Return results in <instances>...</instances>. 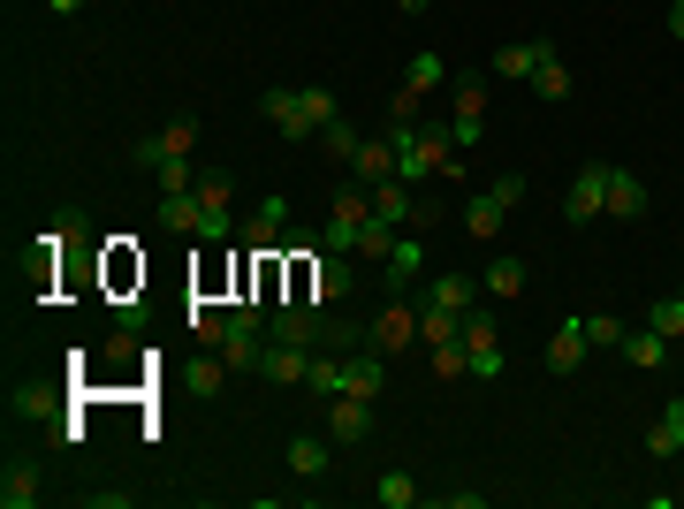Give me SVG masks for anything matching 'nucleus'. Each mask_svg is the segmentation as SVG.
<instances>
[{
  "label": "nucleus",
  "instance_id": "e433bc0d",
  "mask_svg": "<svg viewBox=\"0 0 684 509\" xmlns=\"http://www.w3.org/2000/svg\"><path fill=\"white\" fill-rule=\"evenodd\" d=\"M380 502H388V509H411V502H418V480H411V472H388V480H380Z\"/></svg>",
  "mask_w": 684,
  "mask_h": 509
},
{
  "label": "nucleus",
  "instance_id": "f704fd0d",
  "mask_svg": "<svg viewBox=\"0 0 684 509\" xmlns=\"http://www.w3.org/2000/svg\"><path fill=\"white\" fill-rule=\"evenodd\" d=\"M320 145H328V153H335V161H357V145H365V138H357V130H350V122H328V130H320Z\"/></svg>",
  "mask_w": 684,
  "mask_h": 509
},
{
  "label": "nucleus",
  "instance_id": "aec40b11",
  "mask_svg": "<svg viewBox=\"0 0 684 509\" xmlns=\"http://www.w3.org/2000/svg\"><path fill=\"white\" fill-rule=\"evenodd\" d=\"M38 502V472H31V464H8V472H0V509H31Z\"/></svg>",
  "mask_w": 684,
  "mask_h": 509
},
{
  "label": "nucleus",
  "instance_id": "0eeeda50",
  "mask_svg": "<svg viewBox=\"0 0 684 509\" xmlns=\"http://www.w3.org/2000/svg\"><path fill=\"white\" fill-rule=\"evenodd\" d=\"M282 236H290V198H259V213L244 221V251L282 259Z\"/></svg>",
  "mask_w": 684,
  "mask_h": 509
},
{
  "label": "nucleus",
  "instance_id": "a19ab883",
  "mask_svg": "<svg viewBox=\"0 0 684 509\" xmlns=\"http://www.w3.org/2000/svg\"><path fill=\"white\" fill-rule=\"evenodd\" d=\"M84 502H92V509H130V495H122V487H92Z\"/></svg>",
  "mask_w": 684,
  "mask_h": 509
},
{
  "label": "nucleus",
  "instance_id": "412c9836",
  "mask_svg": "<svg viewBox=\"0 0 684 509\" xmlns=\"http://www.w3.org/2000/svg\"><path fill=\"white\" fill-rule=\"evenodd\" d=\"M350 168H357V182H388V175H396V145H388V138H373V145H357V161H350Z\"/></svg>",
  "mask_w": 684,
  "mask_h": 509
},
{
  "label": "nucleus",
  "instance_id": "7ed1b4c3",
  "mask_svg": "<svg viewBox=\"0 0 684 509\" xmlns=\"http://www.w3.org/2000/svg\"><path fill=\"white\" fill-rule=\"evenodd\" d=\"M609 213V161H586V168L570 175V190H563V221H601Z\"/></svg>",
  "mask_w": 684,
  "mask_h": 509
},
{
  "label": "nucleus",
  "instance_id": "1a4fd4ad",
  "mask_svg": "<svg viewBox=\"0 0 684 509\" xmlns=\"http://www.w3.org/2000/svg\"><path fill=\"white\" fill-rule=\"evenodd\" d=\"M350 289H357V274H350L342 251H312L305 259V297H350Z\"/></svg>",
  "mask_w": 684,
  "mask_h": 509
},
{
  "label": "nucleus",
  "instance_id": "a878e982",
  "mask_svg": "<svg viewBox=\"0 0 684 509\" xmlns=\"http://www.w3.org/2000/svg\"><path fill=\"white\" fill-rule=\"evenodd\" d=\"M624 357H632V365H647V372H654V365H662V357H670V335H654V328H639V335H624Z\"/></svg>",
  "mask_w": 684,
  "mask_h": 509
},
{
  "label": "nucleus",
  "instance_id": "cd10ccee",
  "mask_svg": "<svg viewBox=\"0 0 684 509\" xmlns=\"http://www.w3.org/2000/svg\"><path fill=\"white\" fill-rule=\"evenodd\" d=\"M190 236H198V244H228V236H236L228 205H205V198H198V228H190Z\"/></svg>",
  "mask_w": 684,
  "mask_h": 509
},
{
  "label": "nucleus",
  "instance_id": "bb28decb",
  "mask_svg": "<svg viewBox=\"0 0 684 509\" xmlns=\"http://www.w3.org/2000/svg\"><path fill=\"white\" fill-rule=\"evenodd\" d=\"M532 92H540V99H547V107H555V99H570V69H563V54H555V61H540V69H532Z\"/></svg>",
  "mask_w": 684,
  "mask_h": 509
},
{
  "label": "nucleus",
  "instance_id": "4c0bfd02",
  "mask_svg": "<svg viewBox=\"0 0 684 509\" xmlns=\"http://www.w3.org/2000/svg\"><path fill=\"white\" fill-rule=\"evenodd\" d=\"M586 342H593V350H616V342H624V320H609V312H586Z\"/></svg>",
  "mask_w": 684,
  "mask_h": 509
},
{
  "label": "nucleus",
  "instance_id": "b1692460",
  "mask_svg": "<svg viewBox=\"0 0 684 509\" xmlns=\"http://www.w3.org/2000/svg\"><path fill=\"white\" fill-rule=\"evenodd\" d=\"M161 228H168V236H190V228H198V190H175V198H161Z\"/></svg>",
  "mask_w": 684,
  "mask_h": 509
},
{
  "label": "nucleus",
  "instance_id": "ddd939ff",
  "mask_svg": "<svg viewBox=\"0 0 684 509\" xmlns=\"http://www.w3.org/2000/svg\"><path fill=\"white\" fill-rule=\"evenodd\" d=\"M540 61H555V46H547V38H524V46H503L487 69H495V76H510V84H532V69H540Z\"/></svg>",
  "mask_w": 684,
  "mask_h": 509
},
{
  "label": "nucleus",
  "instance_id": "37998d69",
  "mask_svg": "<svg viewBox=\"0 0 684 509\" xmlns=\"http://www.w3.org/2000/svg\"><path fill=\"white\" fill-rule=\"evenodd\" d=\"M396 8H403V15H426V8H434V0H396Z\"/></svg>",
  "mask_w": 684,
  "mask_h": 509
},
{
  "label": "nucleus",
  "instance_id": "c03bdc74",
  "mask_svg": "<svg viewBox=\"0 0 684 509\" xmlns=\"http://www.w3.org/2000/svg\"><path fill=\"white\" fill-rule=\"evenodd\" d=\"M46 8H54V15H76V8H84V0H46Z\"/></svg>",
  "mask_w": 684,
  "mask_h": 509
},
{
  "label": "nucleus",
  "instance_id": "f03ea898",
  "mask_svg": "<svg viewBox=\"0 0 684 509\" xmlns=\"http://www.w3.org/2000/svg\"><path fill=\"white\" fill-rule=\"evenodd\" d=\"M487 76H495V69H464V76H457V115H449L457 153L480 145V130H487Z\"/></svg>",
  "mask_w": 684,
  "mask_h": 509
},
{
  "label": "nucleus",
  "instance_id": "dca6fc26",
  "mask_svg": "<svg viewBox=\"0 0 684 509\" xmlns=\"http://www.w3.org/2000/svg\"><path fill=\"white\" fill-rule=\"evenodd\" d=\"M328 434H335V441H365V434H373V403H365V395H335V403H328Z\"/></svg>",
  "mask_w": 684,
  "mask_h": 509
},
{
  "label": "nucleus",
  "instance_id": "6ab92c4d",
  "mask_svg": "<svg viewBox=\"0 0 684 509\" xmlns=\"http://www.w3.org/2000/svg\"><path fill=\"white\" fill-rule=\"evenodd\" d=\"M380 388H388V365H380V357H357V365H342V395H365V403H380Z\"/></svg>",
  "mask_w": 684,
  "mask_h": 509
},
{
  "label": "nucleus",
  "instance_id": "39448f33",
  "mask_svg": "<svg viewBox=\"0 0 684 509\" xmlns=\"http://www.w3.org/2000/svg\"><path fill=\"white\" fill-rule=\"evenodd\" d=\"M464 357H472V380H503V335L480 305L464 312Z\"/></svg>",
  "mask_w": 684,
  "mask_h": 509
},
{
  "label": "nucleus",
  "instance_id": "393cba45",
  "mask_svg": "<svg viewBox=\"0 0 684 509\" xmlns=\"http://www.w3.org/2000/svg\"><path fill=\"white\" fill-rule=\"evenodd\" d=\"M480 289H487V297H517V289H524V259H495V267L480 274Z\"/></svg>",
  "mask_w": 684,
  "mask_h": 509
},
{
  "label": "nucleus",
  "instance_id": "f8f14e48",
  "mask_svg": "<svg viewBox=\"0 0 684 509\" xmlns=\"http://www.w3.org/2000/svg\"><path fill=\"white\" fill-rule=\"evenodd\" d=\"M259 372L290 388V380H305V372H312V350H305V342H282V335H267V350H259Z\"/></svg>",
  "mask_w": 684,
  "mask_h": 509
},
{
  "label": "nucleus",
  "instance_id": "a211bd4d",
  "mask_svg": "<svg viewBox=\"0 0 684 509\" xmlns=\"http://www.w3.org/2000/svg\"><path fill=\"white\" fill-rule=\"evenodd\" d=\"M609 213H616V221H639V213H647V182L632 168H609Z\"/></svg>",
  "mask_w": 684,
  "mask_h": 509
},
{
  "label": "nucleus",
  "instance_id": "2f4dec72",
  "mask_svg": "<svg viewBox=\"0 0 684 509\" xmlns=\"http://www.w3.org/2000/svg\"><path fill=\"white\" fill-rule=\"evenodd\" d=\"M647 328L677 342V335H684V297H662V305H647Z\"/></svg>",
  "mask_w": 684,
  "mask_h": 509
},
{
  "label": "nucleus",
  "instance_id": "c9c22d12",
  "mask_svg": "<svg viewBox=\"0 0 684 509\" xmlns=\"http://www.w3.org/2000/svg\"><path fill=\"white\" fill-rule=\"evenodd\" d=\"M221 380H228V357H198V365H190V388H198V395H221Z\"/></svg>",
  "mask_w": 684,
  "mask_h": 509
},
{
  "label": "nucleus",
  "instance_id": "c85d7f7f",
  "mask_svg": "<svg viewBox=\"0 0 684 509\" xmlns=\"http://www.w3.org/2000/svg\"><path fill=\"white\" fill-rule=\"evenodd\" d=\"M396 236H403V228H388L380 213H365V228H357V251H365V259H388V251H396Z\"/></svg>",
  "mask_w": 684,
  "mask_h": 509
},
{
  "label": "nucleus",
  "instance_id": "9b49d317",
  "mask_svg": "<svg viewBox=\"0 0 684 509\" xmlns=\"http://www.w3.org/2000/svg\"><path fill=\"white\" fill-rule=\"evenodd\" d=\"M274 335H282V342H305V350H312V342L328 335V312H320V297H297V305H282V312H274Z\"/></svg>",
  "mask_w": 684,
  "mask_h": 509
},
{
  "label": "nucleus",
  "instance_id": "5701e85b",
  "mask_svg": "<svg viewBox=\"0 0 684 509\" xmlns=\"http://www.w3.org/2000/svg\"><path fill=\"white\" fill-rule=\"evenodd\" d=\"M677 449H684V395L662 411V426L647 434V457H677Z\"/></svg>",
  "mask_w": 684,
  "mask_h": 509
},
{
  "label": "nucleus",
  "instance_id": "2eb2a0df",
  "mask_svg": "<svg viewBox=\"0 0 684 509\" xmlns=\"http://www.w3.org/2000/svg\"><path fill=\"white\" fill-rule=\"evenodd\" d=\"M259 107H267V122H274L282 138H312V122H305V92H290V84H274V92H267Z\"/></svg>",
  "mask_w": 684,
  "mask_h": 509
},
{
  "label": "nucleus",
  "instance_id": "4be33fe9",
  "mask_svg": "<svg viewBox=\"0 0 684 509\" xmlns=\"http://www.w3.org/2000/svg\"><path fill=\"white\" fill-rule=\"evenodd\" d=\"M290 472H297V480H320V472H328V441H320V434H297V441H290Z\"/></svg>",
  "mask_w": 684,
  "mask_h": 509
},
{
  "label": "nucleus",
  "instance_id": "20e7f679",
  "mask_svg": "<svg viewBox=\"0 0 684 509\" xmlns=\"http://www.w3.org/2000/svg\"><path fill=\"white\" fill-rule=\"evenodd\" d=\"M190 145H198V122H190V115H175L168 130H153V138H138V145H130V161H138V168H168V161H190Z\"/></svg>",
  "mask_w": 684,
  "mask_h": 509
},
{
  "label": "nucleus",
  "instance_id": "f3484780",
  "mask_svg": "<svg viewBox=\"0 0 684 509\" xmlns=\"http://www.w3.org/2000/svg\"><path fill=\"white\" fill-rule=\"evenodd\" d=\"M472 297H480V282H472V274H434L418 305H434V312H472Z\"/></svg>",
  "mask_w": 684,
  "mask_h": 509
},
{
  "label": "nucleus",
  "instance_id": "72a5a7b5",
  "mask_svg": "<svg viewBox=\"0 0 684 509\" xmlns=\"http://www.w3.org/2000/svg\"><path fill=\"white\" fill-rule=\"evenodd\" d=\"M335 115H342V107H335V92H328V84H305V122H312V130H328Z\"/></svg>",
  "mask_w": 684,
  "mask_h": 509
},
{
  "label": "nucleus",
  "instance_id": "473e14b6",
  "mask_svg": "<svg viewBox=\"0 0 684 509\" xmlns=\"http://www.w3.org/2000/svg\"><path fill=\"white\" fill-rule=\"evenodd\" d=\"M403 84H411V92L426 99V92L441 84V54H411V69H403Z\"/></svg>",
  "mask_w": 684,
  "mask_h": 509
},
{
  "label": "nucleus",
  "instance_id": "f257e3e1",
  "mask_svg": "<svg viewBox=\"0 0 684 509\" xmlns=\"http://www.w3.org/2000/svg\"><path fill=\"white\" fill-rule=\"evenodd\" d=\"M517 198H524V175H503V182H487L480 198H464V228H472L480 244H495V236H503V213H510Z\"/></svg>",
  "mask_w": 684,
  "mask_h": 509
},
{
  "label": "nucleus",
  "instance_id": "7c9ffc66",
  "mask_svg": "<svg viewBox=\"0 0 684 509\" xmlns=\"http://www.w3.org/2000/svg\"><path fill=\"white\" fill-rule=\"evenodd\" d=\"M305 388H312L320 403H335V395H342V365H335V357H312V372H305Z\"/></svg>",
  "mask_w": 684,
  "mask_h": 509
},
{
  "label": "nucleus",
  "instance_id": "9d476101",
  "mask_svg": "<svg viewBox=\"0 0 684 509\" xmlns=\"http://www.w3.org/2000/svg\"><path fill=\"white\" fill-rule=\"evenodd\" d=\"M418 274H426V251L396 236V251L380 259V297H411V289H418Z\"/></svg>",
  "mask_w": 684,
  "mask_h": 509
},
{
  "label": "nucleus",
  "instance_id": "58836bf2",
  "mask_svg": "<svg viewBox=\"0 0 684 509\" xmlns=\"http://www.w3.org/2000/svg\"><path fill=\"white\" fill-rule=\"evenodd\" d=\"M198 198H205V205H228V198H236V175H228V168L198 175Z\"/></svg>",
  "mask_w": 684,
  "mask_h": 509
},
{
  "label": "nucleus",
  "instance_id": "79ce46f5",
  "mask_svg": "<svg viewBox=\"0 0 684 509\" xmlns=\"http://www.w3.org/2000/svg\"><path fill=\"white\" fill-rule=\"evenodd\" d=\"M670 38H684V0H677V8H670Z\"/></svg>",
  "mask_w": 684,
  "mask_h": 509
},
{
  "label": "nucleus",
  "instance_id": "423d86ee",
  "mask_svg": "<svg viewBox=\"0 0 684 509\" xmlns=\"http://www.w3.org/2000/svg\"><path fill=\"white\" fill-rule=\"evenodd\" d=\"M373 213L388 221V228H411V221H434V205L403 182V175H388V182H373Z\"/></svg>",
  "mask_w": 684,
  "mask_h": 509
},
{
  "label": "nucleus",
  "instance_id": "6e6552de",
  "mask_svg": "<svg viewBox=\"0 0 684 509\" xmlns=\"http://www.w3.org/2000/svg\"><path fill=\"white\" fill-rule=\"evenodd\" d=\"M373 342H380V350L426 342V328H418V305H411V297H380V320H373Z\"/></svg>",
  "mask_w": 684,
  "mask_h": 509
},
{
  "label": "nucleus",
  "instance_id": "ea45409f",
  "mask_svg": "<svg viewBox=\"0 0 684 509\" xmlns=\"http://www.w3.org/2000/svg\"><path fill=\"white\" fill-rule=\"evenodd\" d=\"M221 328H228V312H205V305H190V335H198V342H213V350H221Z\"/></svg>",
  "mask_w": 684,
  "mask_h": 509
},
{
  "label": "nucleus",
  "instance_id": "c756f323",
  "mask_svg": "<svg viewBox=\"0 0 684 509\" xmlns=\"http://www.w3.org/2000/svg\"><path fill=\"white\" fill-rule=\"evenodd\" d=\"M434 372H441V380H472V357H464V335H457V342H434Z\"/></svg>",
  "mask_w": 684,
  "mask_h": 509
},
{
  "label": "nucleus",
  "instance_id": "4468645a",
  "mask_svg": "<svg viewBox=\"0 0 684 509\" xmlns=\"http://www.w3.org/2000/svg\"><path fill=\"white\" fill-rule=\"evenodd\" d=\"M586 350H593V342H586V312H578V320H563V328L547 335V372H578Z\"/></svg>",
  "mask_w": 684,
  "mask_h": 509
}]
</instances>
